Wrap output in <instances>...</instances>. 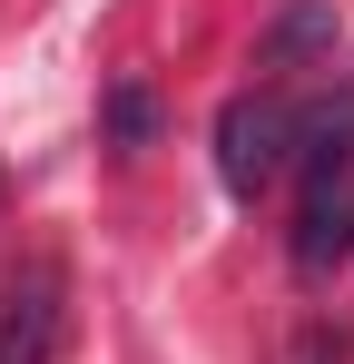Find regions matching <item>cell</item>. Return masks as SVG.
Wrapping results in <instances>:
<instances>
[{
  "instance_id": "obj_2",
  "label": "cell",
  "mask_w": 354,
  "mask_h": 364,
  "mask_svg": "<svg viewBox=\"0 0 354 364\" xmlns=\"http://www.w3.org/2000/svg\"><path fill=\"white\" fill-rule=\"evenodd\" d=\"M59 266H30L20 286H10V305H0V364H50L59 355Z\"/></svg>"
},
{
  "instance_id": "obj_3",
  "label": "cell",
  "mask_w": 354,
  "mask_h": 364,
  "mask_svg": "<svg viewBox=\"0 0 354 364\" xmlns=\"http://www.w3.org/2000/svg\"><path fill=\"white\" fill-rule=\"evenodd\" d=\"M335 256H354V187L345 178H315L305 217H295V276H325Z\"/></svg>"
},
{
  "instance_id": "obj_4",
  "label": "cell",
  "mask_w": 354,
  "mask_h": 364,
  "mask_svg": "<svg viewBox=\"0 0 354 364\" xmlns=\"http://www.w3.org/2000/svg\"><path fill=\"white\" fill-rule=\"evenodd\" d=\"M295 50H335V10H286L266 30V60H295Z\"/></svg>"
},
{
  "instance_id": "obj_5",
  "label": "cell",
  "mask_w": 354,
  "mask_h": 364,
  "mask_svg": "<svg viewBox=\"0 0 354 364\" xmlns=\"http://www.w3.org/2000/svg\"><path fill=\"white\" fill-rule=\"evenodd\" d=\"M109 138H118V148H148V138H158V99H148L138 79L109 89Z\"/></svg>"
},
{
  "instance_id": "obj_1",
  "label": "cell",
  "mask_w": 354,
  "mask_h": 364,
  "mask_svg": "<svg viewBox=\"0 0 354 364\" xmlns=\"http://www.w3.org/2000/svg\"><path fill=\"white\" fill-rule=\"evenodd\" d=\"M295 168V99H227L217 109V178L227 197H266Z\"/></svg>"
}]
</instances>
